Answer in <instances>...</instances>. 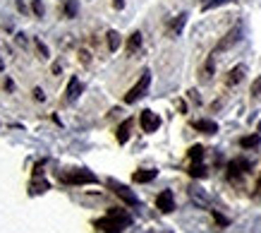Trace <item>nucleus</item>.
<instances>
[{
    "label": "nucleus",
    "mask_w": 261,
    "mask_h": 233,
    "mask_svg": "<svg viewBox=\"0 0 261 233\" xmlns=\"http://www.w3.org/2000/svg\"><path fill=\"white\" fill-rule=\"evenodd\" d=\"M214 70H216V60H214V56L206 60V65H204V70H201V82H208L211 80V75H214Z\"/></svg>",
    "instance_id": "21"
},
{
    "label": "nucleus",
    "mask_w": 261,
    "mask_h": 233,
    "mask_svg": "<svg viewBox=\"0 0 261 233\" xmlns=\"http://www.w3.org/2000/svg\"><path fill=\"white\" fill-rule=\"evenodd\" d=\"M190 197H192V202H194L197 207H201V209L211 207V197H208V193H206L204 188H199V185H192L190 188Z\"/></svg>",
    "instance_id": "8"
},
{
    "label": "nucleus",
    "mask_w": 261,
    "mask_h": 233,
    "mask_svg": "<svg viewBox=\"0 0 261 233\" xmlns=\"http://www.w3.org/2000/svg\"><path fill=\"white\" fill-rule=\"evenodd\" d=\"M36 49H39V58H41V60H46V58H50V56H48V46H46V43H43V41H36Z\"/></svg>",
    "instance_id": "26"
},
{
    "label": "nucleus",
    "mask_w": 261,
    "mask_h": 233,
    "mask_svg": "<svg viewBox=\"0 0 261 233\" xmlns=\"http://www.w3.org/2000/svg\"><path fill=\"white\" fill-rule=\"evenodd\" d=\"M60 183H65V185H94V183H98V178L87 169H72V171L60 173Z\"/></svg>",
    "instance_id": "2"
},
{
    "label": "nucleus",
    "mask_w": 261,
    "mask_h": 233,
    "mask_svg": "<svg viewBox=\"0 0 261 233\" xmlns=\"http://www.w3.org/2000/svg\"><path fill=\"white\" fill-rule=\"evenodd\" d=\"M190 159L192 161H201V159H204V147H201V145L192 147V149H190Z\"/></svg>",
    "instance_id": "24"
},
{
    "label": "nucleus",
    "mask_w": 261,
    "mask_h": 233,
    "mask_svg": "<svg viewBox=\"0 0 261 233\" xmlns=\"http://www.w3.org/2000/svg\"><path fill=\"white\" fill-rule=\"evenodd\" d=\"M259 145H261V137L256 135V132H254V135H247V137H242V139H240V147H242V149H256Z\"/></svg>",
    "instance_id": "16"
},
{
    "label": "nucleus",
    "mask_w": 261,
    "mask_h": 233,
    "mask_svg": "<svg viewBox=\"0 0 261 233\" xmlns=\"http://www.w3.org/2000/svg\"><path fill=\"white\" fill-rule=\"evenodd\" d=\"M242 39V25H238V27H232L225 36H223L218 43H216V49H214V56H218V53H225V51H230L238 41Z\"/></svg>",
    "instance_id": "4"
},
{
    "label": "nucleus",
    "mask_w": 261,
    "mask_h": 233,
    "mask_svg": "<svg viewBox=\"0 0 261 233\" xmlns=\"http://www.w3.org/2000/svg\"><path fill=\"white\" fill-rule=\"evenodd\" d=\"M132 118H127V121H122L120 123V128H118V132H115V137H118V142L120 145H125L127 139H129V130H132Z\"/></svg>",
    "instance_id": "13"
},
{
    "label": "nucleus",
    "mask_w": 261,
    "mask_h": 233,
    "mask_svg": "<svg viewBox=\"0 0 261 233\" xmlns=\"http://www.w3.org/2000/svg\"><path fill=\"white\" fill-rule=\"evenodd\" d=\"M206 166L201 164V161H192V166H190V176L192 178H206Z\"/></svg>",
    "instance_id": "20"
},
{
    "label": "nucleus",
    "mask_w": 261,
    "mask_h": 233,
    "mask_svg": "<svg viewBox=\"0 0 261 233\" xmlns=\"http://www.w3.org/2000/svg\"><path fill=\"white\" fill-rule=\"evenodd\" d=\"M228 3H232V0H204V3H201V10L208 12V10L221 8V5H228Z\"/></svg>",
    "instance_id": "23"
},
{
    "label": "nucleus",
    "mask_w": 261,
    "mask_h": 233,
    "mask_svg": "<svg viewBox=\"0 0 261 233\" xmlns=\"http://www.w3.org/2000/svg\"><path fill=\"white\" fill-rule=\"evenodd\" d=\"M256 195L261 197V176H259V180H256Z\"/></svg>",
    "instance_id": "32"
},
{
    "label": "nucleus",
    "mask_w": 261,
    "mask_h": 233,
    "mask_svg": "<svg viewBox=\"0 0 261 233\" xmlns=\"http://www.w3.org/2000/svg\"><path fill=\"white\" fill-rule=\"evenodd\" d=\"M48 188H50V185H48V180H43V178L39 180V176H36L32 183H29V195H43Z\"/></svg>",
    "instance_id": "15"
},
{
    "label": "nucleus",
    "mask_w": 261,
    "mask_h": 233,
    "mask_svg": "<svg viewBox=\"0 0 261 233\" xmlns=\"http://www.w3.org/2000/svg\"><path fill=\"white\" fill-rule=\"evenodd\" d=\"M259 132H261V121H259Z\"/></svg>",
    "instance_id": "34"
},
{
    "label": "nucleus",
    "mask_w": 261,
    "mask_h": 233,
    "mask_svg": "<svg viewBox=\"0 0 261 233\" xmlns=\"http://www.w3.org/2000/svg\"><path fill=\"white\" fill-rule=\"evenodd\" d=\"M149 84H151V73H149V70H144L142 77H139V82H137L135 87L125 94V104H137V101H139V99L149 91Z\"/></svg>",
    "instance_id": "3"
},
{
    "label": "nucleus",
    "mask_w": 261,
    "mask_h": 233,
    "mask_svg": "<svg viewBox=\"0 0 261 233\" xmlns=\"http://www.w3.org/2000/svg\"><path fill=\"white\" fill-rule=\"evenodd\" d=\"M32 12H34L36 17H43L46 8H43V3H41V0H34V3H32Z\"/></svg>",
    "instance_id": "25"
},
{
    "label": "nucleus",
    "mask_w": 261,
    "mask_h": 233,
    "mask_svg": "<svg viewBox=\"0 0 261 233\" xmlns=\"http://www.w3.org/2000/svg\"><path fill=\"white\" fill-rule=\"evenodd\" d=\"M156 207L163 212V214H170L175 209V195H173V190H163V193L156 197Z\"/></svg>",
    "instance_id": "9"
},
{
    "label": "nucleus",
    "mask_w": 261,
    "mask_h": 233,
    "mask_svg": "<svg viewBox=\"0 0 261 233\" xmlns=\"http://www.w3.org/2000/svg\"><path fill=\"white\" fill-rule=\"evenodd\" d=\"M139 46H142V34L135 32L132 36H129V41H127V53H129V56H135L137 51H139Z\"/></svg>",
    "instance_id": "17"
},
{
    "label": "nucleus",
    "mask_w": 261,
    "mask_h": 233,
    "mask_svg": "<svg viewBox=\"0 0 261 233\" xmlns=\"http://www.w3.org/2000/svg\"><path fill=\"white\" fill-rule=\"evenodd\" d=\"M108 188H111L113 193L118 195L125 204H129V207H137V204H139V197H137V195L132 193L127 185H122V183H118V180H113V178H111V180H108Z\"/></svg>",
    "instance_id": "5"
},
{
    "label": "nucleus",
    "mask_w": 261,
    "mask_h": 233,
    "mask_svg": "<svg viewBox=\"0 0 261 233\" xmlns=\"http://www.w3.org/2000/svg\"><path fill=\"white\" fill-rule=\"evenodd\" d=\"M77 10H80V0H65L63 12L67 19H74V17H77Z\"/></svg>",
    "instance_id": "18"
},
{
    "label": "nucleus",
    "mask_w": 261,
    "mask_h": 233,
    "mask_svg": "<svg viewBox=\"0 0 261 233\" xmlns=\"http://www.w3.org/2000/svg\"><path fill=\"white\" fill-rule=\"evenodd\" d=\"M194 130L204 132V135H216L218 132V125L214 121H194Z\"/></svg>",
    "instance_id": "14"
},
{
    "label": "nucleus",
    "mask_w": 261,
    "mask_h": 233,
    "mask_svg": "<svg viewBox=\"0 0 261 233\" xmlns=\"http://www.w3.org/2000/svg\"><path fill=\"white\" fill-rule=\"evenodd\" d=\"M129 226H132V217L125 209H108V214L96 221V228H101L106 233H122Z\"/></svg>",
    "instance_id": "1"
},
{
    "label": "nucleus",
    "mask_w": 261,
    "mask_h": 233,
    "mask_svg": "<svg viewBox=\"0 0 261 233\" xmlns=\"http://www.w3.org/2000/svg\"><path fill=\"white\" fill-rule=\"evenodd\" d=\"M139 123H142L144 132H156L161 128V118L153 111H142L139 113Z\"/></svg>",
    "instance_id": "7"
},
{
    "label": "nucleus",
    "mask_w": 261,
    "mask_h": 233,
    "mask_svg": "<svg viewBox=\"0 0 261 233\" xmlns=\"http://www.w3.org/2000/svg\"><path fill=\"white\" fill-rule=\"evenodd\" d=\"M34 99H36V101H46V94H43V89H34Z\"/></svg>",
    "instance_id": "28"
},
{
    "label": "nucleus",
    "mask_w": 261,
    "mask_h": 233,
    "mask_svg": "<svg viewBox=\"0 0 261 233\" xmlns=\"http://www.w3.org/2000/svg\"><path fill=\"white\" fill-rule=\"evenodd\" d=\"M185 22H187V12H182V15H177V19H175L173 25H170V34H173V36H177V34L182 32V27H185Z\"/></svg>",
    "instance_id": "22"
},
{
    "label": "nucleus",
    "mask_w": 261,
    "mask_h": 233,
    "mask_svg": "<svg viewBox=\"0 0 261 233\" xmlns=\"http://www.w3.org/2000/svg\"><path fill=\"white\" fill-rule=\"evenodd\" d=\"M5 70V63H3V56H0V73Z\"/></svg>",
    "instance_id": "33"
},
{
    "label": "nucleus",
    "mask_w": 261,
    "mask_h": 233,
    "mask_svg": "<svg viewBox=\"0 0 261 233\" xmlns=\"http://www.w3.org/2000/svg\"><path fill=\"white\" fill-rule=\"evenodd\" d=\"M156 176H159V171H153V169H139V171H135L132 180H135V183H151V180H153Z\"/></svg>",
    "instance_id": "12"
},
{
    "label": "nucleus",
    "mask_w": 261,
    "mask_h": 233,
    "mask_svg": "<svg viewBox=\"0 0 261 233\" xmlns=\"http://www.w3.org/2000/svg\"><path fill=\"white\" fill-rule=\"evenodd\" d=\"M106 39H108V51H113V53H115V51L120 49V43H122V39H120V34L115 32V29H111V32L106 34Z\"/></svg>",
    "instance_id": "19"
},
{
    "label": "nucleus",
    "mask_w": 261,
    "mask_h": 233,
    "mask_svg": "<svg viewBox=\"0 0 261 233\" xmlns=\"http://www.w3.org/2000/svg\"><path fill=\"white\" fill-rule=\"evenodd\" d=\"M80 60L84 65H89V60H91V56H89V51H80Z\"/></svg>",
    "instance_id": "30"
},
{
    "label": "nucleus",
    "mask_w": 261,
    "mask_h": 233,
    "mask_svg": "<svg viewBox=\"0 0 261 233\" xmlns=\"http://www.w3.org/2000/svg\"><path fill=\"white\" fill-rule=\"evenodd\" d=\"M249 171H252V164H249L247 159H242V156H240V159H232L228 164V178L232 180V183L240 180V178L245 176V173H249Z\"/></svg>",
    "instance_id": "6"
},
{
    "label": "nucleus",
    "mask_w": 261,
    "mask_h": 233,
    "mask_svg": "<svg viewBox=\"0 0 261 233\" xmlns=\"http://www.w3.org/2000/svg\"><path fill=\"white\" fill-rule=\"evenodd\" d=\"M214 217H216V221H218V224H221V226H228V219L223 217V214H218L216 209H214Z\"/></svg>",
    "instance_id": "29"
},
{
    "label": "nucleus",
    "mask_w": 261,
    "mask_h": 233,
    "mask_svg": "<svg viewBox=\"0 0 261 233\" xmlns=\"http://www.w3.org/2000/svg\"><path fill=\"white\" fill-rule=\"evenodd\" d=\"M252 97L254 99H259L261 97V75L254 80V84H252Z\"/></svg>",
    "instance_id": "27"
},
{
    "label": "nucleus",
    "mask_w": 261,
    "mask_h": 233,
    "mask_svg": "<svg viewBox=\"0 0 261 233\" xmlns=\"http://www.w3.org/2000/svg\"><path fill=\"white\" fill-rule=\"evenodd\" d=\"M245 75H247V65H242V63L235 65L228 73V77H225V84H228V87H238L240 82L245 80Z\"/></svg>",
    "instance_id": "11"
},
{
    "label": "nucleus",
    "mask_w": 261,
    "mask_h": 233,
    "mask_svg": "<svg viewBox=\"0 0 261 233\" xmlns=\"http://www.w3.org/2000/svg\"><path fill=\"white\" fill-rule=\"evenodd\" d=\"M113 8H115V10H122V8H125V0H113Z\"/></svg>",
    "instance_id": "31"
},
{
    "label": "nucleus",
    "mask_w": 261,
    "mask_h": 233,
    "mask_svg": "<svg viewBox=\"0 0 261 233\" xmlns=\"http://www.w3.org/2000/svg\"><path fill=\"white\" fill-rule=\"evenodd\" d=\"M82 91H84V84L80 82V77H72L70 84H67V89H65V101H67V104L77 101Z\"/></svg>",
    "instance_id": "10"
}]
</instances>
